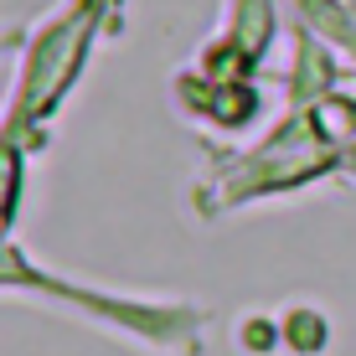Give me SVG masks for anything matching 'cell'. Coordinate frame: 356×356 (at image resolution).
Instances as JSON below:
<instances>
[{
    "label": "cell",
    "mask_w": 356,
    "mask_h": 356,
    "mask_svg": "<svg viewBox=\"0 0 356 356\" xmlns=\"http://www.w3.org/2000/svg\"><path fill=\"white\" fill-rule=\"evenodd\" d=\"M10 42H16V36H0V52H6V47H10Z\"/></svg>",
    "instance_id": "obj_4"
},
{
    "label": "cell",
    "mask_w": 356,
    "mask_h": 356,
    "mask_svg": "<svg viewBox=\"0 0 356 356\" xmlns=\"http://www.w3.org/2000/svg\"><path fill=\"white\" fill-rule=\"evenodd\" d=\"M0 289L31 294V300H52L63 310L83 315V321L114 330V336L134 341V346H150L165 356H196L202 351V310L181 300H134V294H108V289H88L72 284V279H57L47 268H36L16 243H0Z\"/></svg>",
    "instance_id": "obj_1"
},
{
    "label": "cell",
    "mask_w": 356,
    "mask_h": 356,
    "mask_svg": "<svg viewBox=\"0 0 356 356\" xmlns=\"http://www.w3.org/2000/svg\"><path fill=\"white\" fill-rule=\"evenodd\" d=\"M341 170H346V176H356V140L346 145V155H341Z\"/></svg>",
    "instance_id": "obj_3"
},
{
    "label": "cell",
    "mask_w": 356,
    "mask_h": 356,
    "mask_svg": "<svg viewBox=\"0 0 356 356\" xmlns=\"http://www.w3.org/2000/svg\"><path fill=\"white\" fill-rule=\"evenodd\" d=\"M279 341L294 351V356H321L325 341H330V325L321 310H310V305H294L284 315V325H279Z\"/></svg>",
    "instance_id": "obj_2"
}]
</instances>
